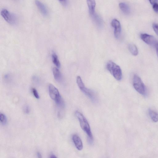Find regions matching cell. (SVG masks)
I'll list each match as a JSON object with an SVG mask.
<instances>
[{"label":"cell","instance_id":"cell-1","mask_svg":"<svg viewBox=\"0 0 158 158\" xmlns=\"http://www.w3.org/2000/svg\"><path fill=\"white\" fill-rule=\"evenodd\" d=\"M75 114L80 123L81 128L88 136L89 141L92 143L93 141V136L87 120L80 111H76Z\"/></svg>","mask_w":158,"mask_h":158},{"label":"cell","instance_id":"cell-6","mask_svg":"<svg viewBox=\"0 0 158 158\" xmlns=\"http://www.w3.org/2000/svg\"><path fill=\"white\" fill-rule=\"evenodd\" d=\"M1 14L5 20L10 24H14L16 22L15 16L7 10L3 9L1 11Z\"/></svg>","mask_w":158,"mask_h":158},{"label":"cell","instance_id":"cell-20","mask_svg":"<svg viewBox=\"0 0 158 158\" xmlns=\"http://www.w3.org/2000/svg\"><path fill=\"white\" fill-rule=\"evenodd\" d=\"M33 94L34 97L37 99L39 98V96L38 93V92L36 89L34 88H33L32 89Z\"/></svg>","mask_w":158,"mask_h":158},{"label":"cell","instance_id":"cell-27","mask_svg":"<svg viewBox=\"0 0 158 158\" xmlns=\"http://www.w3.org/2000/svg\"><path fill=\"white\" fill-rule=\"evenodd\" d=\"M59 1H64V0H59Z\"/></svg>","mask_w":158,"mask_h":158},{"label":"cell","instance_id":"cell-24","mask_svg":"<svg viewBox=\"0 0 158 158\" xmlns=\"http://www.w3.org/2000/svg\"><path fill=\"white\" fill-rule=\"evenodd\" d=\"M155 47L156 49L157 54L158 57V42L156 44Z\"/></svg>","mask_w":158,"mask_h":158},{"label":"cell","instance_id":"cell-25","mask_svg":"<svg viewBox=\"0 0 158 158\" xmlns=\"http://www.w3.org/2000/svg\"><path fill=\"white\" fill-rule=\"evenodd\" d=\"M37 155L38 156V158H42V156L41 154L40 153V152H38L37 153Z\"/></svg>","mask_w":158,"mask_h":158},{"label":"cell","instance_id":"cell-19","mask_svg":"<svg viewBox=\"0 0 158 158\" xmlns=\"http://www.w3.org/2000/svg\"><path fill=\"white\" fill-rule=\"evenodd\" d=\"M153 29L156 33V34L158 36V24L154 23L152 26Z\"/></svg>","mask_w":158,"mask_h":158},{"label":"cell","instance_id":"cell-23","mask_svg":"<svg viewBox=\"0 0 158 158\" xmlns=\"http://www.w3.org/2000/svg\"><path fill=\"white\" fill-rule=\"evenodd\" d=\"M150 3L153 5L154 4L157 3L158 0H149Z\"/></svg>","mask_w":158,"mask_h":158},{"label":"cell","instance_id":"cell-18","mask_svg":"<svg viewBox=\"0 0 158 158\" xmlns=\"http://www.w3.org/2000/svg\"><path fill=\"white\" fill-rule=\"evenodd\" d=\"M0 121L3 124H5L7 122V119L6 116L3 113L0 114Z\"/></svg>","mask_w":158,"mask_h":158},{"label":"cell","instance_id":"cell-15","mask_svg":"<svg viewBox=\"0 0 158 158\" xmlns=\"http://www.w3.org/2000/svg\"><path fill=\"white\" fill-rule=\"evenodd\" d=\"M129 49L131 54L136 56L138 54V51L136 46L133 44H130L128 46Z\"/></svg>","mask_w":158,"mask_h":158},{"label":"cell","instance_id":"cell-22","mask_svg":"<svg viewBox=\"0 0 158 158\" xmlns=\"http://www.w3.org/2000/svg\"><path fill=\"white\" fill-rule=\"evenodd\" d=\"M153 9L156 12H158V4L155 3L153 5Z\"/></svg>","mask_w":158,"mask_h":158},{"label":"cell","instance_id":"cell-16","mask_svg":"<svg viewBox=\"0 0 158 158\" xmlns=\"http://www.w3.org/2000/svg\"><path fill=\"white\" fill-rule=\"evenodd\" d=\"M52 62L58 68H60L61 67L60 62L57 56L55 53L52 54Z\"/></svg>","mask_w":158,"mask_h":158},{"label":"cell","instance_id":"cell-12","mask_svg":"<svg viewBox=\"0 0 158 158\" xmlns=\"http://www.w3.org/2000/svg\"><path fill=\"white\" fill-rule=\"evenodd\" d=\"M52 72L55 80L58 82H60L62 80V75L60 71L56 68L52 69Z\"/></svg>","mask_w":158,"mask_h":158},{"label":"cell","instance_id":"cell-9","mask_svg":"<svg viewBox=\"0 0 158 158\" xmlns=\"http://www.w3.org/2000/svg\"><path fill=\"white\" fill-rule=\"evenodd\" d=\"M72 140L76 148L79 150H81L83 148V144L81 138L76 134L72 136Z\"/></svg>","mask_w":158,"mask_h":158},{"label":"cell","instance_id":"cell-11","mask_svg":"<svg viewBox=\"0 0 158 158\" xmlns=\"http://www.w3.org/2000/svg\"><path fill=\"white\" fill-rule=\"evenodd\" d=\"M90 14L91 16L95 14L96 5L95 0H87Z\"/></svg>","mask_w":158,"mask_h":158},{"label":"cell","instance_id":"cell-4","mask_svg":"<svg viewBox=\"0 0 158 158\" xmlns=\"http://www.w3.org/2000/svg\"><path fill=\"white\" fill-rule=\"evenodd\" d=\"M133 85L135 90L143 96L147 94V90L145 85L141 78L137 75H134L133 78Z\"/></svg>","mask_w":158,"mask_h":158},{"label":"cell","instance_id":"cell-21","mask_svg":"<svg viewBox=\"0 0 158 158\" xmlns=\"http://www.w3.org/2000/svg\"><path fill=\"white\" fill-rule=\"evenodd\" d=\"M24 111L26 114H29L30 112V108L27 105L25 106L24 108Z\"/></svg>","mask_w":158,"mask_h":158},{"label":"cell","instance_id":"cell-7","mask_svg":"<svg viewBox=\"0 0 158 158\" xmlns=\"http://www.w3.org/2000/svg\"><path fill=\"white\" fill-rule=\"evenodd\" d=\"M142 40L147 44L155 47L158 42L157 40L153 36L146 34H141L140 36Z\"/></svg>","mask_w":158,"mask_h":158},{"label":"cell","instance_id":"cell-8","mask_svg":"<svg viewBox=\"0 0 158 158\" xmlns=\"http://www.w3.org/2000/svg\"><path fill=\"white\" fill-rule=\"evenodd\" d=\"M111 24L114 29L115 37L116 38L118 39L120 35L121 31V26L120 22L118 20L114 19L112 21Z\"/></svg>","mask_w":158,"mask_h":158},{"label":"cell","instance_id":"cell-14","mask_svg":"<svg viewBox=\"0 0 158 158\" xmlns=\"http://www.w3.org/2000/svg\"><path fill=\"white\" fill-rule=\"evenodd\" d=\"M149 116L153 121L155 122L158 121V113L156 112L149 109Z\"/></svg>","mask_w":158,"mask_h":158},{"label":"cell","instance_id":"cell-13","mask_svg":"<svg viewBox=\"0 0 158 158\" xmlns=\"http://www.w3.org/2000/svg\"><path fill=\"white\" fill-rule=\"evenodd\" d=\"M119 7L122 11L125 14H129L130 12V9L129 6L124 3H121L119 4Z\"/></svg>","mask_w":158,"mask_h":158},{"label":"cell","instance_id":"cell-17","mask_svg":"<svg viewBox=\"0 0 158 158\" xmlns=\"http://www.w3.org/2000/svg\"><path fill=\"white\" fill-rule=\"evenodd\" d=\"M91 16L93 18L94 21L96 24L98 25L101 26L102 22L101 18L98 15L95 14Z\"/></svg>","mask_w":158,"mask_h":158},{"label":"cell","instance_id":"cell-3","mask_svg":"<svg viewBox=\"0 0 158 158\" xmlns=\"http://www.w3.org/2000/svg\"><path fill=\"white\" fill-rule=\"evenodd\" d=\"M107 68L110 73L118 81L122 78V72L120 67L111 61L108 62L107 64Z\"/></svg>","mask_w":158,"mask_h":158},{"label":"cell","instance_id":"cell-26","mask_svg":"<svg viewBox=\"0 0 158 158\" xmlns=\"http://www.w3.org/2000/svg\"><path fill=\"white\" fill-rule=\"evenodd\" d=\"M50 157L51 158H57V157L54 154H52L50 155Z\"/></svg>","mask_w":158,"mask_h":158},{"label":"cell","instance_id":"cell-2","mask_svg":"<svg viewBox=\"0 0 158 158\" xmlns=\"http://www.w3.org/2000/svg\"><path fill=\"white\" fill-rule=\"evenodd\" d=\"M50 96L59 107L63 108L64 106V101L58 89L53 85L50 84L48 86Z\"/></svg>","mask_w":158,"mask_h":158},{"label":"cell","instance_id":"cell-5","mask_svg":"<svg viewBox=\"0 0 158 158\" xmlns=\"http://www.w3.org/2000/svg\"><path fill=\"white\" fill-rule=\"evenodd\" d=\"M76 81L78 87L83 93L90 98L92 101L93 102L96 101V97L93 92L85 87L80 76L77 77Z\"/></svg>","mask_w":158,"mask_h":158},{"label":"cell","instance_id":"cell-10","mask_svg":"<svg viewBox=\"0 0 158 158\" xmlns=\"http://www.w3.org/2000/svg\"><path fill=\"white\" fill-rule=\"evenodd\" d=\"M35 2L38 9L42 14L45 16H47L48 15V11L45 6L38 0H36Z\"/></svg>","mask_w":158,"mask_h":158}]
</instances>
